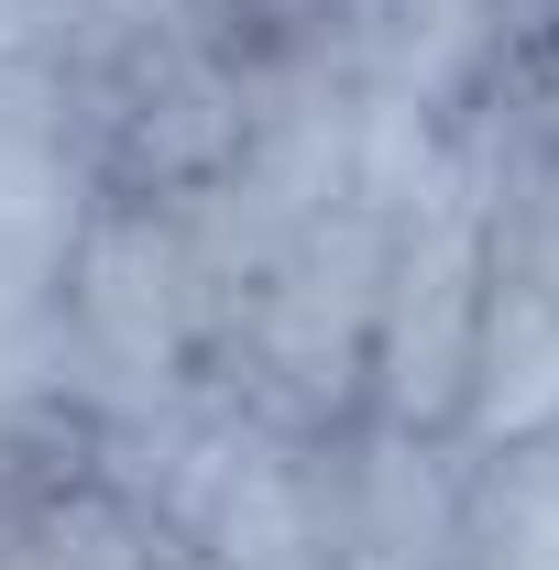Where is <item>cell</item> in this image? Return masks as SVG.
Listing matches in <instances>:
<instances>
[{"mask_svg": "<svg viewBox=\"0 0 559 570\" xmlns=\"http://www.w3.org/2000/svg\"><path fill=\"white\" fill-rule=\"evenodd\" d=\"M483 296H493V230H483L472 176H450L428 209L395 219L384 296H373V384H362V428H395V439H461Z\"/></svg>", "mask_w": 559, "mask_h": 570, "instance_id": "cell-1", "label": "cell"}, {"mask_svg": "<svg viewBox=\"0 0 559 570\" xmlns=\"http://www.w3.org/2000/svg\"><path fill=\"white\" fill-rule=\"evenodd\" d=\"M472 450H538L559 439V296L527 275H493L483 341H472V395H461Z\"/></svg>", "mask_w": 559, "mask_h": 570, "instance_id": "cell-2", "label": "cell"}, {"mask_svg": "<svg viewBox=\"0 0 559 570\" xmlns=\"http://www.w3.org/2000/svg\"><path fill=\"white\" fill-rule=\"evenodd\" d=\"M461 570H559V439L493 450L461 483Z\"/></svg>", "mask_w": 559, "mask_h": 570, "instance_id": "cell-3", "label": "cell"}]
</instances>
